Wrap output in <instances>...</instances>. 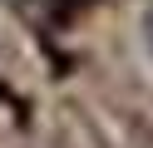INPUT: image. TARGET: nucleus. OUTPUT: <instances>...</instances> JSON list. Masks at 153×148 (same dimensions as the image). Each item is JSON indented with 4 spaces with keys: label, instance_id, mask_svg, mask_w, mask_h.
<instances>
[{
    "label": "nucleus",
    "instance_id": "obj_1",
    "mask_svg": "<svg viewBox=\"0 0 153 148\" xmlns=\"http://www.w3.org/2000/svg\"><path fill=\"white\" fill-rule=\"evenodd\" d=\"M138 35H143V45H148V54H153V5L143 10V20H138Z\"/></svg>",
    "mask_w": 153,
    "mask_h": 148
},
{
    "label": "nucleus",
    "instance_id": "obj_2",
    "mask_svg": "<svg viewBox=\"0 0 153 148\" xmlns=\"http://www.w3.org/2000/svg\"><path fill=\"white\" fill-rule=\"evenodd\" d=\"M5 5H15V10H25V5H30V0H5Z\"/></svg>",
    "mask_w": 153,
    "mask_h": 148
}]
</instances>
